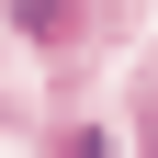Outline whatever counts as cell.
<instances>
[{
    "mask_svg": "<svg viewBox=\"0 0 158 158\" xmlns=\"http://www.w3.org/2000/svg\"><path fill=\"white\" fill-rule=\"evenodd\" d=\"M147 158H158V113H147Z\"/></svg>",
    "mask_w": 158,
    "mask_h": 158,
    "instance_id": "cell-1",
    "label": "cell"
}]
</instances>
